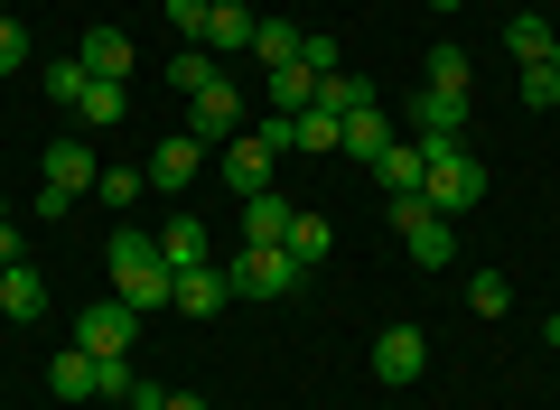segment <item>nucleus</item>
I'll return each mask as SVG.
<instances>
[{"instance_id":"cd10ccee","label":"nucleus","mask_w":560,"mask_h":410,"mask_svg":"<svg viewBox=\"0 0 560 410\" xmlns=\"http://www.w3.org/2000/svg\"><path fill=\"white\" fill-rule=\"evenodd\" d=\"M131 354H94V401H131Z\"/></svg>"},{"instance_id":"9d476101","label":"nucleus","mask_w":560,"mask_h":410,"mask_svg":"<svg viewBox=\"0 0 560 410\" xmlns=\"http://www.w3.org/2000/svg\"><path fill=\"white\" fill-rule=\"evenodd\" d=\"M271 168H280V159L261 150L253 131H234V140H224V150H215V177H224V187H234V206H243V196H261V187H271Z\"/></svg>"},{"instance_id":"7ed1b4c3","label":"nucleus","mask_w":560,"mask_h":410,"mask_svg":"<svg viewBox=\"0 0 560 410\" xmlns=\"http://www.w3.org/2000/svg\"><path fill=\"white\" fill-rule=\"evenodd\" d=\"M383 206H393L401 253H411L420 271H448V261H458V224H448V215H430V196H383Z\"/></svg>"},{"instance_id":"4c0bfd02","label":"nucleus","mask_w":560,"mask_h":410,"mask_svg":"<svg viewBox=\"0 0 560 410\" xmlns=\"http://www.w3.org/2000/svg\"><path fill=\"white\" fill-rule=\"evenodd\" d=\"M551 345H560V308H551Z\"/></svg>"},{"instance_id":"79ce46f5","label":"nucleus","mask_w":560,"mask_h":410,"mask_svg":"<svg viewBox=\"0 0 560 410\" xmlns=\"http://www.w3.org/2000/svg\"><path fill=\"white\" fill-rule=\"evenodd\" d=\"M0 224H10V215H0Z\"/></svg>"},{"instance_id":"9b49d317","label":"nucleus","mask_w":560,"mask_h":410,"mask_svg":"<svg viewBox=\"0 0 560 410\" xmlns=\"http://www.w3.org/2000/svg\"><path fill=\"white\" fill-rule=\"evenodd\" d=\"M420 364H430V336L393 317V327L374 336V373H383V383H420Z\"/></svg>"},{"instance_id":"e433bc0d","label":"nucleus","mask_w":560,"mask_h":410,"mask_svg":"<svg viewBox=\"0 0 560 410\" xmlns=\"http://www.w3.org/2000/svg\"><path fill=\"white\" fill-rule=\"evenodd\" d=\"M168 410H206V401H197V391H168Z\"/></svg>"},{"instance_id":"f704fd0d","label":"nucleus","mask_w":560,"mask_h":410,"mask_svg":"<svg viewBox=\"0 0 560 410\" xmlns=\"http://www.w3.org/2000/svg\"><path fill=\"white\" fill-rule=\"evenodd\" d=\"M300 66H308V75H337L346 47H337V38H308V47H300Z\"/></svg>"},{"instance_id":"20e7f679","label":"nucleus","mask_w":560,"mask_h":410,"mask_svg":"<svg viewBox=\"0 0 560 410\" xmlns=\"http://www.w3.org/2000/svg\"><path fill=\"white\" fill-rule=\"evenodd\" d=\"M224 280H234V298H290L308 271L290 261V243H243V253L224 261Z\"/></svg>"},{"instance_id":"473e14b6","label":"nucleus","mask_w":560,"mask_h":410,"mask_svg":"<svg viewBox=\"0 0 560 410\" xmlns=\"http://www.w3.org/2000/svg\"><path fill=\"white\" fill-rule=\"evenodd\" d=\"M523 103L551 113V103H560V66H523Z\"/></svg>"},{"instance_id":"a878e982","label":"nucleus","mask_w":560,"mask_h":410,"mask_svg":"<svg viewBox=\"0 0 560 410\" xmlns=\"http://www.w3.org/2000/svg\"><path fill=\"white\" fill-rule=\"evenodd\" d=\"M215 75H224V66L206 57V47H178V57H168V84H178V94H206Z\"/></svg>"},{"instance_id":"c85d7f7f","label":"nucleus","mask_w":560,"mask_h":410,"mask_svg":"<svg viewBox=\"0 0 560 410\" xmlns=\"http://www.w3.org/2000/svg\"><path fill=\"white\" fill-rule=\"evenodd\" d=\"M467 75H477V66H467V47H430V75H420V84H448V94H467Z\"/></svg>"},{"instance_id":"72a5a7b5","label":"nucleus","mask_w":560,"mask_h":410,"mask_svg":"<svg viewBox=\"0 0 560 410\" xmlns=\"http://www.w3.org/2000/svg\"><path fill=\"white\" fill-rule=\"evenodd\" d=\"M20 66H28V28L0 20V75H20Z\"/></svg>"},{"instance_id":"a211bd4d","label":"nucleus","mask_w":560,"mask_h":410,"mask_svg":"<svg viewBox=\"0 0 560 410\" xmlns=\"http://www.w3.org/2000/svg\"><path fill=\"white\" fill-rule=\"evenodd\" d=\"M290 215H300V206H290L280 187L243 196V243H290Z\"/></svg>"},{"instance_id":"0eeeda50","label":"nucleus","mask_w":560,"mask_h":410,"mask_svg":"<svg viewBox=\"0 0 560 410\" xmlns=\"http://www.w3.org/2000/svg\"><path fill=\"white\" fill-rule=\"evenodd\" d=\"M94 177H103V159H94V140H84V131L47 140V196H94Z\"/></svg>"},{"instance_id":"f257e3e1","label":"nucleus","mask_w":560,"mask_h":410,"mask_svg":"<svg viewBox=\"0 0 560 410\" xmlns=\"http://www.w3.org/2000/svg\"><path fill=\"white\" fill-rule=\"evenodd\" d=\"M103 261H113V298H131L140 317L178 298V271H168V253H160V234H150V224H121V234L103 243Z\"/></svg>"},{"instance_id":"f3484780","label":"nucleus","mask_w":560,"mask_h":410,"mask_svg":"<svg viewBox=\"0 0 560 410\" xmlns=\"http://www.w3.org/2000/svg\"><path fill=\"white\" fill-rule=\"evenodd\" d=\"M0 317H20V327H38V317H47V271L10 261V271H0Z\"/></svg>"},{"instance_id":"aec40b11","label":"nucleus","mask_w":560,"mask_h":410,"mask_svg":"<svg viewBox=\"0 0 560 410\" xmlns=\"http://www.w3.org/2000/svg\"><path fill=\"white\" fill-rule=\"evenodd\" d=\"M253 10H243V0H224V10H215V20H206V57H243V47H253Z\"/></svg>"},{"instance_id":"a19ab883","label":"nucleus","mask_w":560,"mask_h":410,"mask_svg":"<svg viewBox=\"0 0 560 410\" xmlns=\"http://www.w3.org/2000/svg\"><path fill=\"white\" fill-rule=\"evenodd\" d=\"M215 10H224V0H215Z\"/></svg>"},{"instance_id":"2f4dec72","label":"nucleus","mask_w":560,"mask_h":410,"mask_svg":"<svg viewBox=\"0 0 560 410\" xmlns=\"http://www.w3.org/2000/svg\"><path fill=\"white\" fill-rule=\"evenodd\" d=\"M206 20H215V0H168V28H178L187 47H206Z\"/></svg>"},{"instance_id":"58836bf2","label":"nucleus","mask_w":560,"mask_h":410,"mask_svg":"<svg viewBox=\"0 0 560 410\" xmlns=\"http://www.w3.org/2000/svg\"><path fill=\"white\" fill-rule=\"evenodd\" d=\"M430 10H458V0H430Z\"/></svg>"},{"instance_id":"c9c22d12","label":"nucleus","mask_w":560,"mask_h":410,"mask_svg":"<svg viewBox=\"0 0 560 410\" xmlns=\"http://www.w3.org/2000/svg\"><path fill=\"white\" fill-rule=\"evenodd\" d=\"M121 410H168V383H131V401Z\"/></svg>"},{"instance_id":"4468645a","label":"nucleus","mask_w":560,"mask_h":410,"mask_svg":"<svg viewBox=\"0 0 560 410\" xmlns=\"http://www.w3.org/2000/svg\"><path fill=\"white\" fill-rule=\"evenodd\" d=\"M504 57H523V66H560V28L541 20V10H514V20H504Z\"/></svg>"},{"instance_id":"bb28decb","label":"nucleus","mask_w":560,"mask_h":410,"mask_svg":"<svg viewBox=\"0 0 560 410\" xmlns=\"http://www.w3.org/2000/svg\"><path fill=\"white\" fill-rule=\"evenodd\" d=\"M84 84H94V75H84V57H57V66H47V103H57V113H75Z\"/></svg>"},{"instance_id":"7c9ffc66","label":"nucleus","mask_w":560,"mask_h":410,"mask_svg":"<svg viewBox=\"0 0 560 410\" xmlns=\"http://www.w3.org/2000/svg\"><path fill=\"white\" fill-rule=\"evenodd\" d=\"M94 196H103V206H140V196H150V177H140V168H103Z\"/></svg>"},{"instance_id":"6e6552de","label":"nucleus","mask_w":560,"mask_h":410,"mask_svg":"<svg viewBox=\"0 0 560 410\" xmlns=\"http://www.w3.org/2000/svg\"><path fill=\"white\" fill-rule=\"evenodd\" d=\"M411 140H420V150L467 140V94H448V84H420V103H411Z\"/></svg>"},{"instance_id":"ddd939ff","label":"nucleus","mask_w":560,"mask_h":410,"mask_svg":"<svg viewBox=\"0 0 560 410\" xmlns=\"http://www.w3.org/2000/svg\"><path fill=\"white\" fill-rule=\"evenodd\" d=\"M150 234H160L168 271H197V261H215V253H206V215H187V206H168V215L150 224Z\"/></svg>"},{"instance_id":"1a4fd4ad","label":"nucleus","mask_w":560,"mask_h":410,"mask_svg":"<svg viewBox=\"0 0 560 410\" xmlns=\"http://www.w3.org/2000/svg\"><path fill=\"white\" fill-rule=\"evenodd\" d=\"M187 131H197V140H234L243 131V84L215 75L206 94H187Z\"/></svg>"},{"instance_id":"b1692460","label":"nucleus","mask_w":560,"mask_h":410,"mask_svg":"<svg viewBox=\"0 0 560 410\" xmlns=\"http://www.w3.org/2000/svg\"><path fill=\"white\" fill-rule=\"evenodd\" d=\"M337 131H346V121L327 113V103H308V113H290V150H337Z\"/></svg>"},{"instance_id":"393cba45","label":"nucleus","mask_w":560,"mask_h":410,"mask_svg":"<svg viewBox=\"0 0 560 410\" xmlns=\"http://www.w3.org/2000/svg\"><path fill=\"white\" fill-rule=\"evenodd\" d=\"M300 47H308V28H290V20H261V28H253V57H261V66H290Z\"/></svg>"},{"instance_id":"412c9836","label":"nucleus","mask_w":560,"mask_h":410,"mask_svg":"<svg viewBox=\"0 0 560 410\" xmlns=\"http://www.w3.org/2000/svg\"><path fill=\"white\" fill-rule=\"evenodd\" d=\"M47 391H57V401H94V354H84V345L47 354Z\"/></svg>"},{"instance_id":"423d86ee","label":"nucleus","mask_w":560,"mask_h":410,"mask_svg":"<svg viewBox=\"0 0 560 410\" xmlns=\"http://www.w3.org/2000/svg\"><path fill=\"white\" fill-rule=\"evenodd\" d=\"M197 168H206V140H197V131H168L160 150L140 159V177H150V196H187V187H197Z\"/></svg>"},{"instance_id":"39448f33","label":"nucleus","mask_w":560,"mask_h":410,"mask_svg":"<svg viewBox=\"0 0 560 410\" xmlns=\"http://www.w3.org/2000/svg\"><path fill=\"white\" fill-rule=\"evenodd\" d=\"M75 345L84 354H140V308H131V298H94V308H75Z\"/></svg>"},{"instance_id":"ea45409f","label":"nucleus","mask_w":560,"mask_h":410,"mask_svg":"<svg viewBox=\"0 0 560 410\" xmlns=\"http://www.w3.org/2000/svg\"><path fill=\"white\" fill-rule=\"evenodd\" d=\"M0 20H10V0H0Z\"/></svg>"},{"instance_id":"5701e85b","label":"nucleus","mask_w":560,"mask_h":410,"mask_svg":"<svg viewBox=\"0 0 560 410\" xmlns=\"http://www.w3.org/2000/svg\"><path fill=\"white\" fill-rule=\"evenodd\" d=\"M121 113H131V84H84V103H75V121H84V131H113Z\"/></svg>"},{"instance_id":"2eb2a0df","label":"nucleus","mask_w":560,"mask_h":410,"mask_svg":"<svg viewBox=\"0 0 560 410\" xmlns=\"http://www.w3.org/2000/svg\"><path fill=\"white\" fill-rule=\"evenodd\" d=\"M393 121H383V103H374V113H346V131H337V159H355V168H374V159L383 150H393Z\"/></svg>"},{"instance_id":"4be33fe9","label":"nucleus","mask_w":560,"mask_h":410,"mask_svg":"<svg viewBox=\"0 0 560 410\" xmlns=\"http://www.w3.org/2000/svg\"><path fill=\"white\" fill-rule=\"evenodd\" d=\"M327 253H337V224H327V215H308V206H300V215H290V261H300V271H318Z\"/></svg>"},{"instance_id":"f8f14e48","label":"nucleus","mask_w":560,"mask_h":410,"mask_svg":"<svg viewBox=\"0 0 560 410\" xmlns=\"http://www.w3.org/2000/svg\"><path fill=\"white\" fill-rule=\"evenodd\" d=\"M178 317H224L234 308V280H224V261H197V271H178V298H168Z\"/></svg>"},{"instance_id":"f03ea898","label":"nucleus","mask_w":560,"mask_h":410,"mask_svg":"<svg viewBox=\"0 0 560 410\" xmlns=\"http://www.w3.org/2000/svg\"><path fill=\"white\" fill-rule=\"evenodd\" d=\"M430 159V177H420V196H430V215H467V206H486V159L467 150V140H440Z\"/></svg>"},{"instance_id":"dca6fc26","label":"nucleus","mask_w":560,"mask_h":410,"mask_svg":"<svg viewBox=\"0 0 560 410\" xmlns=\"http://www.w3.org/2000/svg\"><path fill=\"white\" fill-rule=\"evenodd\" d=\"M75 57H84V75H94V84H131V38H121V28H84Z\"/></svg>"},{"instance_id":"c756f323","label":"nucleus","mask_w":560,"mask_h":410,"mask_svg":"<svg viewBox=\"0 0 560 410\" xmlns=\"http://www.w3.org/2000/svg\"><path fill=\"white\" fill-rule=\"evenodd\" d=\"M467 308H477V317H504V308H514V280H504V271L467 280Z\"/></svg>"},{"instance_id":"6ab92c4d","label":"nucleus","mask_w":560,"mask_h":410,"mask_svg":"<svg viewBox=\"0 0 560 410\" xmlns=\"http://www.w3.org/2000/svg\"><path fill=\"white\" fill-rule=\"evenodd\" d=\"M420 177H430V159H420V140H393V150L374 159V187H383V196H420Z\"/></svg>"}]
</instances>
